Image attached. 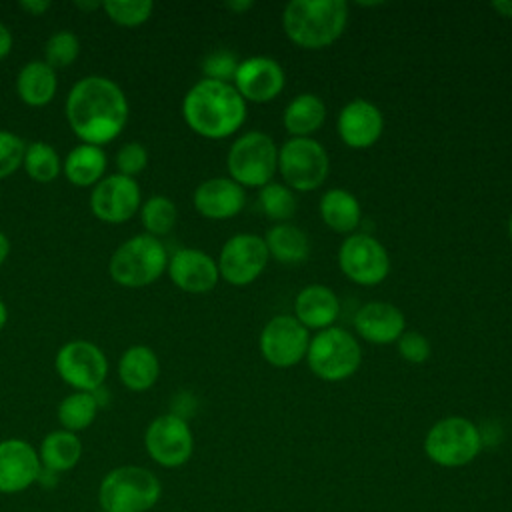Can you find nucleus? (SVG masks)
I'll return each mask as SVG.
<instances>
[{
  "mask_svg": "<svg viewBox=\"0 0 512 512\" xmlns=\"http://www.w3.org/2000/svg\"><path fill=\"white\" fill-rule=\"evenodd\" d=\"M82 456V442L74 432L68 430H54L42 438L38 458L42 470L58 474L72 470Z\"/></svg>",
  "mask_w": 512,
  "mask_h": 512,
  "instance_id": "obj_25",
  "label": "nucleus"
},
{
  "mask_svg": "<svg viewBox=\"0 0 512 512\" xmlns=\"http://www.w3.org/2000/svg\"><path fill=\"white\" fill-rule=\"evenodd\" d=\"M22 166L26 174L36 182H52L62 172V160L58 152L44 140H34L26 144Z\"/></svg>",
  "mask_w": 512,
  "mask_h": 512,
  "instance_id": "obj_31",
  "label": "nucleus"
},
{
  "mask_svg": "<svg viewBox=\"0 0 512 512\" xmlns=\"http://www.w3.org/2000/svg\"><path fill=\"white\" fill-rule=\"evenodd\" d=\"M266 248L270 258L282 262V264H300L310 254V240L306 232L294 224H276L268 230Z\"/></svg>",
  "mask_w": 512,
  "mask_h": 512,
  "instance_id": "obj_29",
  "label": "nucleus"
},
{
  "mask_svg": "<svg viewBox=\"0 0 512 512\" xmlns=\"http://www.w3.org/2000/svg\"><path fill=\"white\" fill-rule=\"evenodd\" d=\"M238 64H240V60L234 52L220 48V50L210 52L202 60V72H204V78H208V80L230 82V80H234Z\"/></svg>",
  "mask_w": 512,
  "mask_h": 512,
  "instance_id": "obj_37",
  "label": "nucleus"
},
{
  "mask_svg": "<svg viewBox=\"0 0 512 512\" xmlns=\"http://www.w3.org/2000/svg\"><path fill=\"white\" fill-rule=\"evenodd\" d=\"M162 494L158 476L144 466H118L110 470L98 488L102 512H148Z\"/></svg>",
  "mask_w": 512,
  "mask_h": 512,
  "instance_id": "obj_4",
  "label": "nucleus"
},
{
  "mask_svg": "<svg viewBox=\"0 0 512 512\" xmlns=\"http://www.w3.org/2000/svg\"><path fill=\"white\" fill-rule=\"evenodd\" d=\"M102 8L106 16L118 26L134 28L144 24L150 18L154 10V2L152 0H108V2H102Z\"/></svg>",
  "mask_w": 512,
  "mask_h": 512,
  "instance_id": "obj_35",
  "label": "nucleus"
},
{
  "mask_svg": "<svg viewBox=\"0 0 512 512\" xmlns=\"http://www.w3.org/2000/svg\"><path fill=\"white\" fill-rule=\"evenodd\" d=\"M342 142L350 148L364 150L378 142L384 130V118L378 106L368 100H350L336 120Z\"/></svg>",
  "mask_w": 512,
  "mask_h": 512,
  "instance_id": "obj_19",
  "label": "nucleus"
},
{
  "mask_svg": "<svg viewBox=\"0 0 512 512\" xmlns=\"http://www.w3.org/2000/svg\"><path fill=\"white\" fill-rule=\"evenodd\" d=\"M508 234H510V240H512V214H510V220H508Z\"/></svg>",
  "mask_w": 512,
  "mask_h": 512,
  "instance_id": "obj_47",
  "label": "nucleus"
},
{
  "mask_svg": "<svg viewBox=\"0 0 512 512\" xmlns=\"http://www.w3.org/2000/svg\"><path fill=\"white\" fill-rule=\"evenodd\" d=\"M482 448L478 426L462 416L438 420L426 434L424 450L428 458L440 466L456 468L472 462Z\"/></svg>",
  "mask_w": 512,
  "mask_h": 512,
  "instance_id": "obj_8",
  "label": "nucleus"
},
{
  "mask_svg": "<svg viewBox=\"0 0 512 512\" xmlns=\"http://www.w3.org/2000/svg\"><path fill=\"white\" fill-rule=\"evenodd\" d=\"M192 202L196 212L204 218L226 220L242 212L246 192L232 178H208L196 186Z\"/></svg>",
  "mask_w": 512,
  "mask_h": 512,
  "instance_id": "obj_20",
  "label": "nucleus"
},
{
  "mask_svg": "<svg viewBox=\"0 0 512 512\" xmlns=\"http://www.w3.org/2000/svg\"><path fill=\"white\" fill-rule=\"evenodd\" d=\"M66 120L82 144L104 146L116 140L128 122L124 90L106 76H84L66 96Z\"/></svg>",
  "mask_w": 512,
  "mask_h": 512,
  "instance_id": "obj_1",
  "label": "nucleus"
},
{
  "mask_svg": "<svg viewBox=\"0 0 512 512\" xmlns=\"http://www.w3.org/2000/svg\"><path fill=\"white\" fill-rule=\"evenodd\" d=\"M12 44H14V38H12L10 28L0 22V60H4L10 54Z\"/></svg>",
  "mask_w": 512,
  "mask_h": 512,
  "instance_id": "obj_41",
  "label": "nucleus"
},
{
  "mask_svg": "<svg viewBox=\"0 0 512 512\" xmlns=\"http://www.w3.org/2000/svg\"><path fill=\"white\" fill-rule=\"evenodd\" d=\"M98 408L94 392H72L58 404V422L62 430L82 432L94 422Z\"/></svg>",
  "mask_w": 512,
  "mask_h": 512,
  "instance_id": "obj_30",
  "label": "nucleus"
},
{
  "mask_svg": "<svg viewBox=\"0 0 512 512\" xmlns=\"http://www.w3.org/2000/svg\"><path fill=\"white\" fill-rule=\"evenodd\" d=\"M500 16H506V18H512V0H496L490 4Z\"/></svg>",
  "mask_w": 512,
  "mask_h": 512,
  "instance_id": "obj_42",
  "label": "nucleus"
},
{
  "mask_svg": "<svg viewBox=\"0 0 512 512\" xmlns=\"http://www.w3.org/2000/svg\"><path fill=\"white\" fill-rule=\"evenodd\" d=\"M42 474L38 450L22 438L0 440V492L16 494L30 488Z\"/></svg>",
  "mask_w": 512,
  "mask_h": 512,
  "instance_id": "obj_17",
  "label": "nucleus"
},
{
  "mask_svg": "<svg viewBox=\"0 0 512 512\" xmlns=\"http://www.w3.org/2000/svg\"><path fill=\"white\" fill-rule=\"evenodd\" d=\"M344 0H292L282 14L286 36L300 48L318 50L334 44L346 30Z\"/></svg>",
  "mask_w": 512,
  "mask_h": 512,
  "instance_id": "obj_3",
  "label": "nucleus"
},
{
  "mask_svg": "<svg viewBox=\"0 0 512 512\" xmlns=\"http://www.w3.org/2000/svg\"><path fill=\"white\" fill-rule=\"evenodd\" d=\"M320 216L334 232L348 234L360 224L362 208L352 192L344 188H330L320 198Z\"/></svg>",
  "mask_w": 512,
  "mask_h": 512,
  "instance_id": "obj_27",
  "label": "nucleus"
},
{
  "mask_svg": "<svg viewBox=\"0 0 512 512\" xmlns=\"http://www.w3.org/2000/svg\"><path fill=\"white\" fill-rule=\"evenodd\" d=\"M278 170L290 190L312 192L330 172L328 152L314 138H290L278 150Z\"/></svg>",
  "mask_w": 512,
  "mask_h": 512,
  "instance_id": "obj_9",
  "label": "nucleus"
},
{
  "mask_svg": "<svg viewBox=\"0 0 512 512\" xmlns=\"http://www.w3.org/2000/svg\"><path fill=\"white\" fill-rule=\"evenodd\" d=\"M56 70L44 60L26 62L16 76V92L20 100L32 108L46 106L56 96Z\"/></svg>",
  "mask_w": 512,
  "mask_h": 512,
  "instance_id": "obj_24",
  "label": "nucleus"
},
{
  "mask_svg": "<svg viewBox=\"0 0 512 512\" xmlns=\"http://www.w3.org/2000/svg\"><path fill=\"white\" fill-rule=\"evenodd\" d=\"M234 88L246 102H270L286 84V74L280 62L270 56H250L240 60L234 74Z\"/></svg>",
  "mask_w": 512,
  "mask_h": 512,
  "instance_id": "obj_16",
  "label": "nucleus"
},
{
  "mask_svg": "<svg viewBox=\"0 0 512 512\" xmlns=\"http://www.w3.org/2000/svg\"><path fill=\"white\" fill-rule=\"evenodd\" d=\"M144 446L156 464L164 468H176L190 460L194 450V436L184 418L168 412L156 416L148 424L144 432Z\"/></svg>",
  "mask_w": 512,
  "mask_h": 512,
  "instance_id": "obj_12",
  "label": "nucleus"
},
{
  "mask_svg": "<svg viewBox=\"0 0 512 512\" xmlns=\"http://www.w3.org/2000/svg\"><path fill=\"white\" fill-rule=\"evenodd\" d=\"M252 4H254V2H250V0H244V2H228L226 8L232 10V12H242V10L252 8Z\"/></svg>",
  "mask_w": 512,
  "mask_h": 512,
  "instance_id": "obj_44",
  "label": "nucleus"
},
{
  "mask_svg": "<svg viewBox=\"0 0 512 512\" xmlns=\"http://www.w3.org/2000/svg\"><path fill=\"white\" fill-rule=\"evenodd\" d=\"M226 166L230 178L242 188H262L272 182L278 170V146L260 130L246 132L230 146Z\"/></svg>",
  "mask_w": 512,
  "mask_h": 512,
  "instance_id": "obj_7",
  "label": "nucleus"
},
{
  "mask_svg": "<svg viewBox=\"0 0 512 512\" xmlns=\"http://www.w3.org/2000/svg\"><path fill=\"white\" fill-rule=\"evenodd\" d=\"M8 254H10V240L4 232H0V266L6 262Z\"/></svg>",
  "mask_w": 512,
  "mask_h": 512,
  "instance_id": "obj_43",
  "label": "nucleus"
},
{
  "mask_svg": "<svg viewBox=\"0 0 512 512\" xmlns=\"http://www.w3.org/2000/svg\"><path fill=\"white\" fill-rule=\"evenodd\" d=\"M6 322H8V308H6L4 300L0 298V330L6 326Z\"/></svg>",
  "mask_w": 512,
  "mask_h": 512,
  "instance_id": "obj_46",
  "label": "nucleus"
},
{
  "mask_svg": "<svg viewBox=\"0 0 512 512\" xmlns=\"http://www.w3.org/2000/svg\"><path fill=\"white\" fill-rule=\"evenodd\" d=\"M268 248L262 236L242 232L228 238L218 256V272L232 286L254 282L268 264Z\"/></svg>",
  "mask_w": 512,
  "mask_h": 512,
  "instance_id": "obj_13",
  "label": "nucleus"
},
{
  "mask_svg": "<svg viewBox=\"0 0 512 512\" xmlns=\"http://www.w3.org/2000/svg\"><path fill=\"white\" fill-rule=\"evenodd\" d=\"M90 212L106 224H122L130 220L142 206L140 186L134 178L122 174L104 176L90 192Z\"/></svg>",
  "mask_w": 512,
  "mask_h": 512,
  "instance_id": "obj_15",
  "label": "nucleus"
},
{
  "mask_svg": "<svg viewBox=\"0 0 512 512\" xmlns=\"http://www.w3.org/2000/svg\"><path fill=\"white\" fill-rule=\"evenodd\" d=\"M26 142L14 132L0 130V180L12 176L24 160Z\"/></svg>",
  "mask_w": 512,
  "mask_h": 512,
  "instance_id": "obj_36",
  "label": "nucleus"
},
{
  "mask_svg": "<svg viewBox=\"0 0 512 512\" xmlns=\"http://www.w3.org/2000/svg\"><path fill=\"white\" fill-rule=\"evenodd\" d=\"M166 272L176 288L188 294L210 292L220 280L216 260L198 248H180L170 254Z\"/></svg>",
  "mask_w": 512,
  "mask_h": 512,
  "instance_id": "obj_18",
  "label": "nucleus"
},
{
  "mask_svg": "<svg viewBox=\"0 0 512 512\" xmlns=\"http://www.w3.org/2000/svg\"><path fill=\"white\" fill-rule=\"evenodd\" d=\"M260 354L276 368H290L298 364L310 344L308 328H304L294 316L280 314L268 320L260 332Z\"/></svg>",
  "mask_w": 512,
  "mask_h": 512,
  "instance_id": "obj_14",
  "label": "nucleus"
},
{
  "mask_svg": "<svg viewBox=\"0 0 512 512\" xmlns=\"http://www.w3.org/2000/svg\"><path fill=\"white\" fill-rule=\"evenodd\" d=\"M182 116L188 128L204 138L232 136L246 120V100L232 82L198 80L182 100Z\"/></svg>",
  "mask_w": 512,
  "mask_h": 512,
  "instance_id": "obj_2",
  "label": "nucleus"
},
{
  "mask_svg": "<svg viewBox=\"0 0 512 512\" xmlns=\"http://www.w3.org/2000/svg\"><path fill=\"white\" fill-rule=\"evenodd\" d=\"M354 328L364 340L372 344H390L404 334L406 320L402 310L394 304L374 300L366 302L356 312Z\"/></svg>",
  "mask_w": 512,
  "mask_h": 512,
  "instance_id": "obj_21",
  "label": "nucleus"
},
{
  "mask_svg": "<svg viewBox=\"0 0 512 512\" xmlns=\"http://www.w3.org/2000/svg\"><path fill=\"white\" fill-rule=\"evenodd\" d=\"M326 120V104L320 96L304 92L298 94L284 108V128L292 134V138H310Z\"/></svg>",
  "mask_w": 512,
  "mask_h": 512,
  "instance_id": "obj_26",
  "label": "nucleus"
},
{
  "mask_svg": "<svg viewBox=\"0 0 512 512\" xmlns=\"http://www.w3.org/2000/svg\"><path fill=\"white\" fill-rule=\"evenodd\" d=\"M258 206L260 210L274 222L284 224L296 214V196L294 192L278 182H270L260 188L258 192Z\"/></svg>",
  "mask_w": 512,
  "mask_h": 512,
  "instance_id": "obj_33",
  "label": "nucleus"
},
{
  "mask_svg": "<svg viewBox=\"0 0 512 512\" xmlns=\"http://www.w3.org/2000/svg\"><path fill=\"white\" fill-rule=\"evenodd\" d=\"M106 172V154L100 146L78 144L64 158V176L74 186H96Z\"/></svg>",
  "mask_w": 512,
  "mask_h": 512,
  "instance_id": "obj_28",
  "label": "nucleus"
},
{
  "mask_svg": "<svg viewBox=\"0 0 512 512\" xmlns=\"http://www.w3.org/2000/svg\"><path fill=\"white\" fill-rule=\"evenodd\" d=\"M396 342H398L400 356L412 364H420V362L428 360V356L432 352L428 338L416 330H404V334Z\"/></svg>",
  "mask_w": 512,
  "mask_h": 512,
  "instance_id": "obj_39",
  "label": "nucleus"
},
{
  "mask_svg": "<svg viewBox=\"0 0 512 512\" xmlns=\"http://www.w3.org/2000/svg\"><path fill=\"white\" fill-rule=\"evenodd\" d=\"M340 314L338 296L324 284L304 286L294 300V318L308 330L330 328Z\"/></svg>",
  "mask_w": 512,
  "mask_h": 512,
  "instance_id": "obj_22",
  "label": "nucleus"
},
{
  "mask_svg": "<svg viewBox=\"0 0 512 512\" xmlns=\"http://www.w3.org/2000/svg\"><path fill=\"white\" fill-rule=\"evenodd\" d=\"M54 368L74 392H96L106 380L108 360L94 342L70 340L56 352Z\"/></svg>",
  "mask_w": 512,
  "mask_h": 512,
  "instance_id": "obj_10",
  "label": "nucleus"
},
{
  "mask_svg": "<svg viewBox=\"0 0 512 512\" xmlns=\"http://www.w3.org/2000/svg\"><path fill=\"white\" fill-rule=\"evenodd\" d=\"M74 6L76 8H80V10H98L102 4H98V2H74Z\"/></svg>",
  "mask_w": 512,
  "mask_h": 512,
  "instance_id": "obj_45",
  "label": "nucleus"
},
{
  "mask_svg": "<svg viewBox=\"0 0 512 512\" xmlns=\"http://www.w3.org/2000/svg\"><path fill=\"white\" fill-rule=\"evenodd\" d=\"M148 164V152L140 142H128L116 152V168L118 174L134 178Z\"/></svg>",
  "mask_w": 512,
  "mask_h": 512,
  "instance_id": "obj_38",
  "label": "nucleus"
},
{
  "mask_svg": "<svg viewBox=\"0 0 512 512\" xmlns=\"http://www.w3.org/2000/svg\"><path fill=\"white\" fill-rule=\"evenodd\" d=\"M178 218L176 204L166 198V196H150L142 206H140V220L146 230V234L160 238L166 236Z\"/></svg>",
  "mask_w": 512,
  "mask_h": 512,
  "instance_id": "obj_32",
  "label": "nucleus"
},
{
  "mask_svg": "<svg viewBox=\"0 0 512 512\" xmlns=\"http://www.w3.org/2000/svg\"><path fill=\"white\" fill-rule=\"evenodd\" d=\"M80 54V40L72 30L54 32L44 44V62L56 68H68Z\"/></svg>",
  "mask_w": 512,
  "mask_h": 512,
  "instance_id": "obj_34",
  "label": "nucleus"
},
{
  "mask_svg": "<svg viewBox=\"0 0 512 512\" xmlns=\"http://www.w3.org/2000/svg\"><path fill=\"white\" fill-rule=\"evenodd\" d=\"M306 360L320 380L340 382L360 368L362 350L356 336L344 328L330 326L310 338Z\"/></svg>",
  "mask_w": 512,
  "mask_h": 512,
  "instance_id": "obj_6",
  "label": "nucleus"
},
{
  "mask_svg": "<svg viewBox=\"0 0 512 512\" xmlns=\"http://www.w3.org/2000/svg\"><path fill=\"white\" fill-rule=\"evenodd\" d=\"M18 6H20L28 16H42V14L50 8V2H48V0H20Z\"/></svg>",
  "mask_w": 512,
  "mask_h": 512,
  "instance_id": "obj_40",
  "label": "nucleus"
},
{
  "mask_svg": "<svg viewBox=\"0 0 512 512\" xmlns=\"http://www.w3.org/2000/svg\"><path fill=\"white\" fill-rule=\"evenodd\" d=\"M160 376V360L150 346L134 344L118 360V378L132 392L150 390Z\"/></svg>",
  "mask_w": 512,
  "mask_h": 512,
  "instance_id": "obj_23",
  "label": "nucleus"
},
{
  "mask_svg": "<svg viewBox=\"0 0 512 512\" xmlns=\"http://www.w3.org/2000/svg\"><path fill=\"white\" fill-rule=\"evenodd\" d=\"M338 266L346 278L362 286L380 284L390 272V256L370 234H350L338 250Z\"/></svg>",
  "mask_w": 512,
  "mask_h": 512,
  "instance_id": "obj_11",
  "label": "nucleus"
},
{
  "mask_svg": "<svg viewBox=\"0 0 512 512\" xmlns=\"http://www.w3.org/2000/svg\"><path fill=\"white\" fill-rule=\"evenodd\" d=\"M168 268V252L160 238L136 234L124 240L108 262L110 278L124 288H144L156 282Z\"/></svg>",
  "mask_w": 512,
  "mask_h": 512,
  "instance_id": "obj_5",
  "label": "nucleus"
}]
</instances>
